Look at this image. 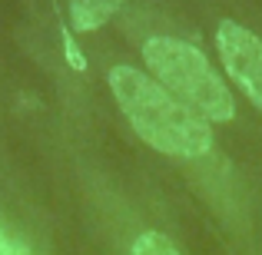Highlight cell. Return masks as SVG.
Wrapping results in <instances>:
<instances>
[{"instance_id":"1","label":"cell","mask_w":262,"mask_h":255,"mask_svg":"<svg viewBox=\"0 0 262 255\" xmlns=\"http://www.w3.org/2000/svg\"><path fill=\"white\" fill-rule=\"evenodd\" d=\"M106 83L113 89L123 116L133 126V133L146 146H153L156 153L176 156V159H196V156L209 153L212 146L209 123L189 113L149 73L120 63L110 70Z\"/></svg>"},{"instance_id":"2","label":"cell","mask_w":262,"mask_h":255,"mask_svg":"<svg viewBox=\"0 0 262 255\" xmlns=\"http://www.w3.org/2000/svg\"><path fill=\"white\" fill-rule=\"evenodd\" d=\"M143 63L149 66L156 83L199 120L229 123L236 116L232 89L223 83L199 47L176 37H149L143 43Z\"/></svg>"},{"instance_id":"3","label":"cell","mask_w":262,"mask_h":255,"mask_svg":"<svg viewBox=\"0 0 262 255\" xmlns=\"http://www.w3.org/2000/svg\"><path fill=\"white\" fill-rule=\"evenodd\" d=\"M216 50L232 83L262 113V40L249 27L236 24V20H223L216 27Z\"/></svg>"},{"instance_id":"4","label":"cell","mask_w":262,"mask_h":255,"mask_svg":"<svg viewBox=\"0 0 262 255\" xmlns=\"http://www.w3.org/2000/svg\"><path fill=\"white\" fill-rule=\"evenodd\" d=\"M126 0H70V24L73 30L90 33V30H100L103 24H110L120 7Z\"/></svg>"},{"instance_id":"5","label":"cell","mask_w":262,"mask_h":255,"mask_svg":"<svg viewBox=\"0 0 262 255\" xmlns=\"http://www.w3.org/2000/svg\"><path fill=\"white\" fill-rule=\"evenodd\" d=\"M129 255H179V249L163 232H143V236L129 245Z\"/></svg>"},{"instance_id":"6","label":"cell","mask_w":262,"mask_h":255,"mask_svg":"<svg viewBox=\"0 0 262 255\" xmlns=\"http://www.w3.org/2000/svg\"><path fill=\"white\" fill-rule=\"evenodd\" d=\"M0 255H30V249L20 239H13L7 229H0Z\"/></svg>"},{"instance_id":"7","label":"cell","mask_w":262,"mask_h":255,"mask_svg":"<svg viewBox=\"0 0 262 255\" xmlns=\"http://www.w3.org/2000/svg\"><path fill=\"white\" fill-rule=\"evenodd\" d=\"M67 57L73 60V66H77V70H83V66H86V63H83V57L77 53V47H73V40H70V37H67Z\"/></svg>"}]
</instances>
